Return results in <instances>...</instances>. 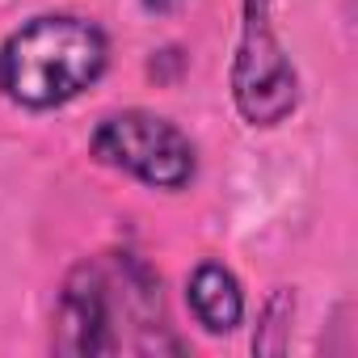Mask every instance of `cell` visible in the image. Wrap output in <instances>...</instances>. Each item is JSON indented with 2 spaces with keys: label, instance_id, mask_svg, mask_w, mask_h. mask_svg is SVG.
Segmentation results:
<instances>
[{
  "label": "cell",
  "instance_id": "obj_1",
  "mask_svg": "<svg viewBox=\"0 0 358 358\" xmlns=\"http://www.w3.org/2000/svg\"><path fill=\"white\" fill-rule=\"evenodd\" d=\"M59 354H160L182 350L164 324L160 278L131 253L80 262L55 308Z\"/></svg>",
  "mask_w": 358,
  "mask_h": 358
},
{
  "label": "cell",
  "instance_id": "obj_2",
  "mask_svg": "<svg viewBox=\"0 0 358 358\" xmlns=\"http://www.w3.org/2000/svg\"><path fill=\"white\" fill-rule=\"evenodd\" d=\"M106 68V38L76 17H38L0 47V89L47 110L89 89Z\"/></svg>",
  "mask_w": 358,
  "mask_h": 358
},
{
  "label": "cell",
  "instance_id": "obj_3",
  "mask_svg": "<svg viewBox=\"0 0 358 358\" xmlns=\"http://www.w3.org/2000/svg\"><path fill=\"white\" fill-rule=\"evenodd\" d=\"M97 160L139 177L148 186L177 190L194 177V148L169 118H156L148 110L110 114L93 135Z\"/></svg>",
  "mask_w": 358,
  "mask_h": 358
},
{
  "label": "cell",
  "instance_id": "obj_4",
  "mask_svg": "<svg viewBox=\"0 0 358 358\" xmlns=\"http://www.w3.org/2000/svg\"><path fill=\"white\" fill-rule=\"evenodd\" d=\"M190 308H194V316L203 320V329H211V333H228V329L241 324L245 299H241L236 278H232L224 266L207 262V266H199L194 278H190Z\"/></svg>",
  "mask_w": 358,
  "mask_h": 358
},
{
  "label": "cell",
  "instance_id": "obj_5",
  "mask_svg": "<svg viewBox=\"0 0 358 358\" xmlns=\"http://www.w3.org/2000/svg\"><path fill=\"white\" fill-rule=\"evenodd\" d=\"M143 5H148V9H173L177 0H143Z\"/></svg>",
  "mask_w": 358,
  "mask_h": 358
}]
</instances>
